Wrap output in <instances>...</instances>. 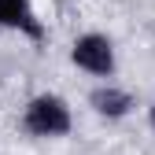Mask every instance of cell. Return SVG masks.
Wrapping results in <instances>:
<instances>
[{"mask_svg": "<svg viewBox=\"0 0 155 155\" xmlns=\"http://www.w3.org/2000/svg\"><path fill=\"white\" fill-rule=\"evenodd\" d=\"M70 126H74L70 107L55 92H41L22 107V129L30 137H67Z\"/></svg>", "mask_w": 155, "mask_h": 155, "instance_id": "obj_1", "label": "cell"}, {"mask_svg": "<svg viewBox=\"0 0 155 155\" xmlns=\"http://www.w3.org/2000/svg\"><path fill=\"white\" fill-rule=\"evenodd\" d=\"M89 107L100 114V118H126L137 104H133V96L126 89H118V85H100V89L89 92Z\"/></svg>", "mask_w": 155, "mask_h": 155, "instance_id": "obj_4", "label": "cell"}, {"mask_svg": "<svg viewBox=\"0 0 155 155\" xmlns=\"http://www.w3.org/2000/svg\"><path fill=\"white\" fill-rule=\"evenodd\" d=\"M70 63L92 78H111L114 74V45L104 33H81L70 48Z\"/></svg>", "mask_w": 155, "mask_h": 155, "instance_id": "obj_2", "label": "cell"}, {"mask_svg": "<svg viewBox=\"0 0 155 155\" xmlns=\"http://www.w3.org/2000/svg\"><path fill=\"white\" fill-rule=\"evenodd\" d=\"M151 126H155V107H151Z\"/></svg>", "mask_w": 155, "mask_h": 155, "instance_id": "obj_5", "label": "cell"}, {"mask_svg": "<svg viewBox=\"0 0 155 155\" xmlns=\"http://www.w3.org/2000/svg\"><path fill=\"white\" fill-rule=\"evenodd\" d=\"M0 26L26 33L30 41H45V22L37 18L30 0H0Z\"/></svg>", "mask_w": 155, "mask_h": 155, "instance_id": "obj_3", "label": "cell"}]
</instances>
